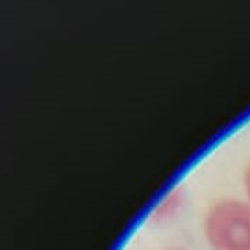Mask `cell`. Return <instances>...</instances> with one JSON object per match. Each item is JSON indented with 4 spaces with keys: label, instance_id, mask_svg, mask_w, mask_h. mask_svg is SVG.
Wrapping results in <instances>:
<instances>
[{
    "label": "cell",
    "instance_id": "6da1fadb",
    "mask_svg": "<svg viewBox=\"0 0 250 250\" xmlns=\"http://www.w3.org/2000/svg\"><path fill=\"white\" fill-rule=\"evenodd\" d=\"M204 235L212 250H250V203L224 199L212 204Z\"/></svg>",
    "mask_w": 250,
    "mask_h": 250
},
{
    "label": "cell",
    "instance_id": "7a4b0ae2",
    "mask_svg": "<svg viewBox=\"0 0 250 250\" xmlns=\"http://www.w3.org/2000/svg\"><path fill=\"white\" fill-rule=\"evenodd\" d=\"M183 206V191L180 188H172L151 208L148 218L155 224L173 220Z\"/></svg>",
    "mask_w": 250,
    "mask_h": 250
},
{
    "label": "cell",
    "instance_id": "3957f363",
    "mask_svg": "<svg viewBox=\"0 0 250 250\" xmlns=\"http://www.w3.org/2000/svg\"><path fill=\"white\" fill-rule=\"evenodd\" d=\"M245 186H246V191H248V196H249L250 200V165L248 170H246V176H245Z\"/></svg>",
    "mask_w": 250,
    "mask_h": 250
}]
</instances>
